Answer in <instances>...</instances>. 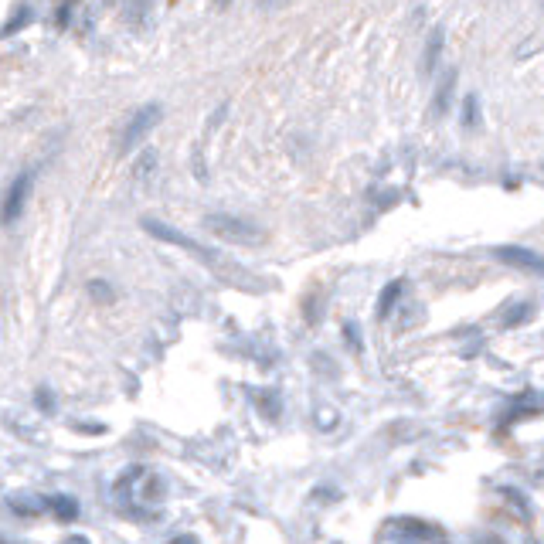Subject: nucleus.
<instances>
[{
	"label": "nucleus",
	"mask_w": 544,
	"mask_h": 544,
	"mask_svg": "<svg viewBox=\"0 0 544 544\" xmlns=\"http://www.w3.org/2000/svg\"><path fill=\"white\" fill-rule=\"evenodd\" d=\"M31 187H35V171H24L11 180L7 187V197H4V208H0V221L4 225H14L24 208H27V197H31Z\"/></svg>",
	"instance_id": "nucleus-4"
},
{
	"label": "nucleus",
	"mask_w": 544,
	"mask_h": 544,
	"mask_svg": "<svg viewBox=\"0 0 544 544\" xmlns=\"http://www.w3.org/2000/svg\"><path fill=\"white\" fill-rule=\"evenodd\" d=\"M531 313H534V307L531 303H524V307H514V310L504 316V327H514V323H524V320H531Z\"/></svg>",
	"instance_id": "nucleus-13"
},
{
	"label": "nucleus",
	"mask_w": 544,
	"mask_h": 544,
	"mask_svg": "<svg viewBox=\"0 0 544 544\" xmlns=\"http://www.w3.org/2000/svg\"><path fill=\"white\" fill-rule=\"evenodd\" d=\"M154 163H156V154L154 150H147V154L136 160V177H147L150 171H154Z\"/></svg>",
	"instance_id": "nucleus-14"
},
{
	"label": "nucleus",
	"mask_w": 544,
	"mask_h": 544,
	"mask_svg": "<svg viewBox=\"0 0 544 544\" xmlns=\"http://www.w3.org/2000/svg\"><path fill=\"white\" fill-rule=\"evenodd\" d=\"M160 119H163L160 102H147V106H140L133 116H130V123L123 126V136H119V154H130L133 147H140V143L150 136V130H154Z\"/></svg>",
	"instance_id": "nucleus-3"
},
{
	"label": "nucleus",
	"mask_w": 544,
	"mask_h": 544,
	"mask_svg": "<svg viewBox=\"0 0 544 544\" xmlns=\"http://www.w3.org/2000/svg\"><path fill=\"white\" fill-rule=\"evenodd\" d=\"M493 255L507 262V266H514V269H524V272H534V276H544V259L534 249H517V245H500V249H493Z\"/></svg>",
	"instance_id": "nucleus-5"
},
{
	"label": "nucleus",
	"mask_w": 544,
	"mask_h": 544,
	"mask_svg": "<svg viewBox=\"0 0 544 544\" xmlns=\"http://www.w3.org/2000/svg\"><path fill=\"white\" fill-rule=\"evenodd\" d=\"M31 14H35V11H31V7L24 4L20 11H14V18H11V20H7V24H4V31H0V35H4V38H11V35H14L18 27H24V24L31 20Z\"/></svg>",
	"instance_id": "nucleus-12"
},
{
	"label": "nucleus",
	"mask_w": 544,
	"mask_h": 544,
	"mask_svg": "<svg viewBox=\"0 0 544 544\" xmlns=\"http://www.w3.org/2000/svg\"><path fill=\"white\" fill-rule=\"evenodd\" d=\"M344 337H347V344L354 350H361V337H357V327H354V323H347V327H344Z\"/></svg>",
	"instance_id": "nucleus-17"
},
{
	"label": "nucleus",
	"mask_w": 544,
	"mask_h": 544,
	"mask_svg": "<svg viewBox=\"0 0 544 544\" xmlns=\"http://www.w3.org/2000/svg\"><path fill=\"white\" fill-rule=\"evenodd\" d=\"M204 225L211 228L218 238L232 242V245H262L266 242V232L249 221V218H238V214H225V211H214L204 218Z\"/></svg>",
	"instance_id": "nucleus-2"
},
{
	"label": "nucleus",
	"mask_w": 544,
	"mask_h": 544,
	"mask_svg": "<svg viewBox=\"0 0 544 544\" xmlns=\"http://www.w3.org/2000/svg\"><path fill=\"white\" fill-rule=\"evenodd\" d=\"M35 402H38L41 408H48V412H51V408H55V398H51V395H48V391H44V388H41L38 395H35Z\"/></svg>",
	"instance_id": "nucleus-18"
},
{
	"label": "nucleus",
	"mask_w": 544,
	"mask_h": 544,
	"mask_svg": "<svg viewBox=\"0 0 544 544\" xmlns=\"http://www.w3.org/2000/svg\"><path fill=\"white\" fill-rule=\"evenodd\" d=\"M7 504H11V510H14V514H24V517H31V514H41V510H44V500H38V497H31V493H20V497H11Z\"/></svg>",
	"instance_id": "nucleus-10"
},
{
	"label": "nucleus",
	"mask_w": 544,
	"mask_h": 544,
	"mask_svg": "<svg viewBox=\"0 0 544 544\" xmlns=\"http://www.w3.org/2000/svg\"><path fill=\"white\" fill-rule=\"evenodd\" d=\"M405 290H408L405 279H395V283H388V286L381 290V296H378V310H374L378 313V320H385V316L398 307V299H402V292Z\"/></svg>",
	"instance_id": "nucleus-7"
},
{
	"label": "nucleus",
	"mask_w": 544,
	"mask_h": 544,
	"mask_svg": "<svg viewBox=\"0 0 544 544\" xmlns=\"http://www.w3.org/2000/svg\"><path fill=\"white\" fill-rule=\"evenodd\" d=\"M214 4H218V7H225V4H228V0H214Z\"/></svg>",
	"instance_id": "nucleus-19"
},
{
	"label": "nucleus",
	"mask_w": 544,
	"mask_h": 544,
	"mask_svg": "<svg viewBox=\"0 0 544 544\" xmlns=\"http://www.w3.org/2000/svg\"><path fill=\"white\" fill-rule=\"evenodd\" d=\"M89 292H92V296H96V299H106V303H109V299H113V290H109V286H106V283H89Z\"/></svg>",
	"instance_id": "nucleus-16"
},
{
	"label": "nucleus",
	"mask_w": 544,
	"mask_h": 544,
	"mask_svg": "<svg viewBox=\"0 0 544 544\" xmlns=\"http://www.w3.org/2000/svg\"><path fill=\"white\" fill-rule=\"evenodd\" d=\"M44 507H48L58 521H75L78 517V500L68 497V493H51V497L44 500Z\"/></svg>",
	"instance_id": "nucleus-8"
},
{
	"label": "nucleus",
	"mask_w": 544,
	"mask_h": 544,
	"mask_svg": "<svg viewBox=\"0 0 544 544\" xmlns=\"http://www.w3.org/2000/svg\"><path fill=\"white\" fill-rule=\"evenodd\" d=\"M476 123V96H466L463 102V126H473Z\"/></svg>",
	"instance_id": "nucleus-15"
},
{
	"label": "nucleus",
	"mask_w": 544,
	"mask_h": 544,
	"mask_svg": "<svg viewBox=\"0 0 544 544\" xmlns=\"http://www.w3.org/2000/svg\"><path fill=\"white\" fill-rule=\"evenodd\" d=\"M452 89H456V72H449L446 82H443V89H439V96H435V102H432V113L435 116H443L449 109V99H452Z\"/></svg>",
	"instance_id": "nucleus-11"
},
{
	"label": "nucleus",
	"mask_w": 544,
	"mask_h": 544,
	"mask_svg": "<svg viewBox=\"0 0 544 544\" xmlns=\"http://www.w3.org/2000/svg\"><path fill=\"white\" fill-rule=\"evenodd\" d=\"M140 228H143L147 235H154V238H160V242H167V245L180 249L184 255H191L197 266L211 272L218 283H225V286H232V290H242V292H266L262 279H259V276H255L249 266H242L238 259H232V255L221 252V249L201 245L194 235L177 232V228H171L167 221H160V218H150V214H143V218H140Z\"/></svg>",
	"instance_id": "nucleus-1"
},
{
	"label": "nucleus",
	"mask_w": 544,
	"mask_h": 544,
	"mask_svg": "<svg viewBox=\"0 0 544 544\" xmlns=\"http://www.w3.org/2000/svg\"><path fill=\"white\" fill-rule=\"evenodd\" d=\"M391 524L398 527V531H395L398 538H443L439 527H428V524H422V521H412V517H395Z\"/></svg>",
	"instance_id": "nucleus-6"
},
{
	"label": "nucleus",
	"mask_w": 544,
	"mask_h": 544,
	"mask_svg": "<svg viewBox=\"0 0 544 544\" xmlns=\"http://www.w3.org/2000/svg\"><path fill=\"white\" fill-rule=\"evenodd\" d=\"M439 51H443V27H432V35H428V41H426V51H422V72H432V68H435Z\"/></svg>",
	"instance_id": "nucleus-9"
}]
</instances>
